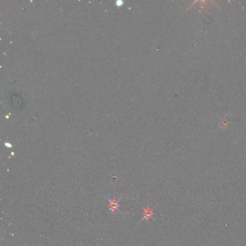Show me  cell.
I'll list each match as a JSON object with an SVG mask.
<instances>
[{
  "label": "cell",
  "instance_id": "1",
  "mask_svg": "<svg viewBox=\"0 0 246 246\" xmlns=\"http://www.w3.org/2000/svg\"><path fill=\"white\" fill-rule=\"evenodd\" d=\"M108 208L110 212L112 213H115L116 211H118L119 208V201L120 199H116L115 198L113 199H108Z\"/></svg>",
  "mask_w": 246,
  "mask_h": 246
},
{
  "label": "cell",
  "instance_id": "2",
  "mask_svg": "<svg viewBox=\"0 0 246 246\" xmlns=\"http://www.w3.org/2000/svg\"><path fill=\"white\" fill-rule=\"evenodd\" d=\"M152 214H153L152 210H151L149 208H147V209H144V218H143V219H149V218H151Z\"/></svg>",
  "mask_w": 246,
  "mask_h": 246
}]
</instances>
